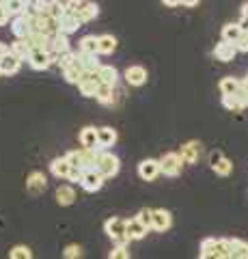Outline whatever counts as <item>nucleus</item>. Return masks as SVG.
<instances>
[{"mask_svg":"<svg viewBox=\"0 0 248 259\" xmlns=\"http://www.w3.org/2000/svg\"><path fill=\"white\" fill-rule=\"evenodd\" d=\"M86 76V71L82 69V65H80V61L76 59V63L71 65V67H67L65 71H63V78L67 80L69 84H80L82 82V78Z\"/></svg>","mask_w":248,"mask_h":259,"instance_id":"aec40b11","label":"nucleus"},{"mask_svg":"<svg viewBox=\"0 0 248 259\" xmlns=\"http://www.w3.org/2000/svg\"><path fill=\"white\" fill-rule=\"evenodd\" d=\"M179 158H181L183 164H194V162L201 158V143H199V141H190L186 145H181Z\"/></svg>","mask_w":248,"mask_h":259,"instance_id":"423d86ee","label":"nucleus"},{"mask_svg":"<svg viewBox=\"0 0 248 259\" xmlns=\"http://www.w3.org/2000/svg\"><path fill=\"white\" fill-rule=\"evenodd\" d=\"M242 37V30H239L237 26V22L235 24H227V26H222V41H227V44H237V39Z\"/></svg>","mask_w":248,"mask_h":259,"instance_id":"cd10ccee","label":"nucleus"},{"mask_svg":"<svg viewBox=\"0 0 248 259\" xmlns=\"http://www.w3.org/2000/svg\"><path fill=\"white\" fill-rule=\"evenodd\" d=\"M222 160H225V156H222L220 151H212V153H210V166H212V168H214V166H218Z\"/></svg>","mask_w":248,"mask_h":259,"instance_id":"37998d69","label":"nucleus"},{"mask_svg":"<svg viewBox=\"0 0 248 259\" xmlns=\"http://www.w3.org/2000/svg\"><path fill=\"white\" fill-rule=\"evenodd\" d=\"M5 5H7V9H9V13H11V15H13V13L22 15V13H24V9L28 7V3H24V0H5Z\"/></svg>","mask_w":248,"mask_h":259,"instance_id":"f704fd0d","label":"nucleus"},{"mask_svg":"<svg viewBox=\"0 0 248 259\" xmlns=\"http://www.w3.org/2000/svg\"><path fill=\"white\" fill-rule=\"evenodd\" d=\"M237 54V48L233 44H227V41H220V44H216L214 48V56H216V61H222V63H229V61H233V56Z\"/></svg>","mask_w":248,"mask_h":259,"instance_id":"f3484780","label":"nucleus"},{"mask_svg":"<svg viewBox=\"0 0 248 259\" xmlns=\"http://www.w3.org/2000/svg\"><path fill=\"white\" fill-rule=\"evenodd\" d=\"M147 231L149 229H145L136 218H132V221H127V227H125V233H127V238L130 240H142L147 236Z\"/></svg>","mask_w":248,"mask_h":259,"instance_id":"a878e982","label":"nucleus"},{"mask_svg":"<svg viewBox=\"0 0 248 259\" xmlns=\"http://www.w3.org/2000/svg\"><path fill=\"white\" fill-rule=\"evenodd\" d=\"M97 78H100V82H102V84L115 87V84H117V80H119V74H117V69L113 67V65H102L100 71H97Z\"/></svg>","mask_w":248,"mask_h":259,"instance_id":"b1692460","label":"nucleus"},{"mask_svg":"<svg viewBox=\"0 0 248 259\" xmlns=\"http://www.w3.org/2000/svg\"><path fill=\"white\" fill-rule=\"evenodd\" d=\"M50 171H52V175L61 177V180H67L69 173H71V164L67 162L65 156H63V158H54V160L50 162Z\"/></svg>","mask_w":248,"mask_h":259,"instance_id":"412c9836","label":"nucleus"},{"mask_svg":"<svg viewBox=\"0 0 248 259\" xmlns=\"http://www.w3.org/2000/svg\"><path fill=\"white\" fill-rule=\"evenodd\" d=\"M26 63H28L33 69H37V71H43V69L50 67V65H52L54 61H52L50 52H43V50H33V52L28 54Z\"/></svg>","mask_w":248,"mask_h":259,"instance_id":"0eeeda50","label":"nucleus"},{"mask_svg":"<svg viewBox=\"0 0 248 259\" xmlns=\"http://www.w3.org/2000/svg\"><path fill=\"white\" fill-rule=\"evenodd\" d=\"M95 156L97 151H89V149H74V151H67L65 158L71 164V168H80V171H89V168L95 166Z\"/></svg>","mask_w":248,"mask_h":259,"instance_id":"7ed1b4c3","label":"nucleus"},{"mask_svg":"<svg viewBox=\"0 0 248 259\" xmlns=\"http://www.w3.org/2000/svg\"><path fill=\"white\" fill-rule=\"evenodd\" d=\"M80 177H82V171H80V168H71V173H69L67 180H71V182H80Z\"/></svg>","mask_w":248,"mask_h":259,"instance_id":"c03bdc74","label":"nucleus"},{"mask_svg":"<svg viewBox=\"0 0 248 259\" xmlns=\"http://www.w3.org/2000/svg\"><path fill=\"white\" fill-rule=\"evenodd\" d=\"M237 26H239V30H242V32H248V18H239Z\"/></svg>","mask_w":248,"mask_h":259,"instance_id":"de8ad7c7","label":"nucleus"},{"mask_svg":"<svg viewBox=\"0 0 248 259\" xmlns=\"http://www.w3.org/2000/svg\"><path fill=\"white\" fill-rule=\"evenodd\" d=\"M136 221H138L145 229H151V225H154V209L149 207H142L138 214H136Z\"/></svg>","mask_w":248,"mask_h":259,"instance_id":"2f4dec72","label":"nucleus"},{"mask_svg":"<svg viewBox=\"0 0 248 259\" xmlns=\"http://www.w3.org/2000/svg\"><path fill=\"white\" fill-rule=\"evenodd\" d=\"M181 166H183V162L179 158V153H164L162 158H160V173H164L166 177H177L181 173Z\"/></svg>","mask_w":248,"mask_h":259,"instance_id":"20e7f679","label":"nucleus"},{"mask_svg":"<svg viewBox=\"0 0 248 259\" xmlns=\"http://www.w3.org/2000/svg\"><path fill=\"white\" fill-rule=\"evenodd\" d=\"M235 48H237V52H248V32H242V37L237 39Z\"/></svg>","mask_w":248,"mask_h":259,"instance_id":"79ce46f5","label":"nucleus"},{"mask_svg":"<svg viewBox=\"0 0 248 259\" xmlns=\"http://www.w3.org/2000/svg\"><path fill=\"white\" fill-rule=\"evenodd\" d=\"M113 97H115V87L100 84L97 93H95V100L102 102V104H113Z\"/></svg>","mask_w":248,"mask_h":259,"instance_id":"7c9ffc66","label":"nucleus"},{"mask_svg":"<svg viewBox=\"0 0 248 259\" xmlns=\"http://www.w3.org/2000/svg\"><path fill=\"white\" fill-rule=\"evenodd\" d=\"M222 106H225L227 110H231V112H239L244 108V104L233 95V97H222Z\"/></svg>","mask_w":248,"mask_h":259,"instance_id":"c9c22d12","label":"nucleus"},{"mask_svg":"<svg viewBox=\"0 0 248 259\" xmlns=\"http://www.w3.org/2000/svg\"><path fill=\"white\" fill-rule=\"evenodd\" d=\"M125 82L130 87H142L147 82V69L142 65H132L125 69Z\"/></svg>","mask_w":248,"mask_h":259,"instance_id":"1a4fd4ad","label":"nucleus"},{"mask_svg":"<svg viewBox=\"0 0 248 259\" xmlns=\"http://www.w3.org/2000/svg\"><path fill=\"white\" fill-rule=\"evenodd\" d=\"M80 145H82V149H89V151H100L97 149V130L86 125L80 130Z\"/></svg>","mask_w":248,"mask_h":259,"instance_id":"9b49d317","label":"nucleus"},{"mask_svg":"<svg viewBox=\"0 0 248 259\" xmlns=\"http://www.w3.org/2000/svg\"><path fill=\"white\" fill-rule=\"evenodd\" d=\"M0 76H3V69H0Z\"/></svg>","mask_w":248,"mask_h":259,"instance_id":"8fccbe9b","label":"nucleus"},{"mask_svg":"<svg viewBox=\"0 0 248 259\" xmlns=\"http://www.w3.org/2000/svg\"><path fill=\"white\" fill-rule=\"evenodd\" d=\"M242 18H248V3L242 7Z\"/></svg>","mask_w":248,"mask_h":259,"instance_id":"09e8293b","label":"nucleus"},{"mask_svg":"<svg viewBox=\"0 0 248 259\" xmlns=\"http://www.w3.org/2000/svg\"><path fill=\"white\" fill-rule=\"evenodd\" d=\"M24 41L30 46V50H43V52H50V50H52L50 37L43 35V32H39V30H33L26 39H24Z\"/></svg>","mask_w":248,"mask_h":259,"instance_id":"9d476101","label":"nucleus"},{"mask_svg":"<svg viewBox=\"0 0 248 259\" xmlns=\"http://www.w3.org/2000/svg\"><path fill=\"white\" fill-rule=\"evenodd\" d=\"M9 50H11L13 56H18L20 61H26V59H28V54L33 52V50H30V46L24 41V39H18V41H13V44L9 46Z\"/></svg>","mask_w":248,"mask_h":259,"instance_id":"c85d7f7f","label":"nucleus"},{"mask_svg":"<svg viewBox=\"0 0 248 259\" xmlns=\"http://www.w3.org/2000/svg\"><path fill=\"white\" fill-rule=\"evenodd\" d=\"M95 171H97L104 180H110V177H115L119 173V168H121V162L115 153L110 151H97V156H95Z\"/></svg>","mask_w":248,"mask_h":259,"instance_id":"f257e3e1","label":"nucleus"},{"mask_svg":"<svg viewBox=\"0 0 248 259\" xmlns=\"http://www.w3.org/2000/svg\"><path fill=\"white\" fill-rule=\"evenodd\" d=\"M171 225H173V216L169 209H154V225H151V229L166 231L171 229Z\"/></svg>","mask_w":248,"mask_h":259,"instance_id":"dca6fc26","label":"nucleus"},{"mask_svg":"<svg viewBox=\"0 0 248 259\" xmlns=\"http://www.w3.org/2000/svg\"><path fill=\"white\" fill-rule=\"evenodd\" d=\"M115 143H117V132L113 127H100L97 130V149L100 151H108Z\"/></svg>","mask_w":248,"mask_h":259,"instance_id":"f8f14e48","label":"nucleus"},{"mask_svg":"<svg viewBox=\"0 0 248 259\" xmlns=\"http://www.w3.org/2000/svg\"><path fill=\"white\" fill-rule=\"evenodd\" d=\"M78 61L80 65H82V69L86 71V74H97L100 67H102V63L97 56H89V54H78Z\"/></svg>","mask_w":248,"mask_h":259,"instance_id":"bb28decb","label":"nucleus"},{"mask_svg":"<svg viewBox=\"0 0 248 259\" xmlns=\"http://www.w3.org/2000/svg\"><path fill=\"white\" fill-rule=\"evenodd\" d=\"M199 259H220V257L216 255L214 250H201V255H199Z\"/></svg>","mask_w":248,"mask_h":259,"instance_id":"a18cd8bd","label":"nucleus"},{"mask_svg":"<svg viewBox=\"0 0 248 259\" xmlns=\"http://www.w3.org/2000/svg\"><path fill=\"white\" fill-rule=\"evenodd\" d=\"M108 259H130V250H127V246H115L110 250Z\"/></svg>","mask_w":248,"mask_h":259,"instance_id":"ea45409f","label":"nucleus"},{"mask_svg":"<svg viewBox=\"0 0 248 259\" xmlns=\"http://www.w3.org/2000/svg\"><path fill=\"white\" fill-rule=\"evenodd\" d=\"M65 3H50V9H47V15L54 20H61L63 15H65Z\"/></svg>","mask_w":248,"mask_h":259,"instance_id":"e433bc0d","label":"nucleus"},{"mask_svg":"<svg viewBox=\"0 0 248 259\" xmlns=\"http://www.w3.org/2000/svg\"><path fill=\"white\" fill-rule=\"evenodd\" d=\"M80 54H89V56H97L100 54V44H97V37L95 35H86L80 39Z\"/></svg>","mask_w":248,"mask_h":259,"instance_id":"4be33fe9","label":"nucleus"},{"mask_svg":"<svg viewBox=\"0 0 248 259\" xmlns=\"http://www.w3.org/2000/svg\"><path fill=\"white\" fill-rule=\"evenodd\" d=\"M45 186H47V180H45V175L43 173H39V171H33L28 175V180H26V190L30 194H41L45 190Z\"/></svg>","mask_w":248,"mask_h":259,"instance_id":"4468645a","label":"nucleus"},{"mask_svg":"<svg viewBox=\"0 0 248 259\" xmlns=\"http://www.w3.org/2000/svg\"><path fill=\"white\" fill-rule=\"evenodd\" d=\"M11 50H9V46H7V44H3V41H0V61H3L5 59V56L7 54H9Z\"/></svg>","mask_w":248,"mask_h":259,"instance_id":"49530a36","label":"nucleus"},{"mask_svg":"<svg viewBox=\"0 0 248 259\" xmlns=\"http://www.w3.org/2000/svg\"><path fill=\"white\" fill-rule=\"evenodd\" d=\"M9 259H33V253H30V248H28V246L18 244V246H13V248H11Z\"/></svg>","mask_w":248,"mask_h":259,"instance_id":"473e14b6","label":"nucleus"},{"mask_svg":"<svg viewBox=\"0 0 248 259\" xmlns=\"http://www.w3.org/2000/svg\"><path fill=\"white\" fill-rule=\"evenodd\" d=\"M125 227H127V221H123V218H119V216H113L104 223V231H106V236L113 240L117 246H127L130 238H127V233H125Z\"/></svg>","mask_w":248,"mask_h":259,"instance_id":"f03ea898","label":"nucleus"},{"mask_svg":"<svg viewBox=\"0 0 248 259\" xmlns=\"http://www.w3.org/2000/svg\"><path fill=\"white\" fill-rule=\"evenodd\" d=\"M239 87H242V80L233 78V76H225V78L220 80V84H218L222 97H233V95H237L239 93Z\"/></svg>","mask_w":248,"mask_h":259,"instance_id":"a211bd4d","label":"nucleus"},{"mask_svg":"<svg viewBox=\"0 0 248 259\" xmlns=\"http://www.w3.org/2000/svg\"><path fill=\"white\" fill-rule=\"evenodd\" d=\"M82 26V24L78 22V18L74 13H65L63 18L59 20V32L61 35H65V37H69V35H74V32Z\"/></svg>","mask_w":248,"mask_h":259,"instance_id":"2eb2a0df","label":"nucleus"},{"mask_svg":"<svg viewBox=\"0 0 248 259\" xmlns=\"http://www.w3.org/2000/svg\"><path fill=\"white\" fill-rule=\"evenodd\" d=\"M76 201V190L71 186H59L57 188V203L59 205H71Z\"/></svg>","mask_w":248,"mask_h":259,"instance_id":"393cba45","label":"nucleus"},{"mask_svg":"<svg viewBox=\"0 0 248 259\" xmlns=\"http://www.w3.org/2000/svg\"><path fill=\"white\" fill-rule=\"evenodd\" d=\"M9 20H11V13H9V9H7L5 0H0V26H5Z\"/></svg>","mask_w":248,"mask_h":259,"instance_id":"a19ab883","label":"nucleus"},{"mask_svg":"<svg viewBox=\"0 0 248 259\" xmlns=\"http://www.w3.org/2000/svg\"><path fill=\"white\" fill-rule=\"evenodd\" d=\"M76 59H78L76 52H65V54H61L59 59H57V65H61V69L65 71L67 67H71V65L76 63Z\"/></svg>","mask_w":248,"mask_h":259,"instance_id":"72a5a7b5","label":"nucleus"},{"mask_svg":"<svg viewBox=\"0 0 248 259\" xmlns=\"http://www.w3.org/2000/svg\"><path fill=\"white\" fill-rule=\"evenodd\" d=\"M63 257L65 259H82V248L78 244H69V246H65V250H63Z\"/></svg>","mask_w":248,"mask_h":259,"instance_id":"58836bf2","label":"nucleus"},{"mask_svg":"<svg viewBox=\"0 0 248 259\" xmlns=\"http://www.w3.org/2000/svg\"><path fill=\"white\" fill-rule=\"evenodd\" d=\"M97 44H100V54H113L117 50V39L113 35H100Z\"/></svg>","mask_w":248,"mask_h":259,"instance_id":"c756f323","label":"nucleus"},{"mask_svg":"<svg viewBox=\"0 0 248 259\" xmlns=\"http://www.w3.org/2000/svg\"><path fill=\"white\" fill-rule=\"evenodd\" d=\"M80 186L86 192H97L104 186V177L95 171V168H89V171H82V177H80Z\"/></svg>","mask_w":248,"mask_h":259,"instance_id":"39448f33","label":"nucleus"},{"mask_svg":"<svg viewBox=\"0 0 248 259\" xmlns=\"http://www.w3.org/2000/svg\"><path fill=\"white\" fill-rule=\"evenodd\" d=\"M100 84H102V82H100L97 74H86V76L82 78V82L78 84V89H80V93H82L84 97H95Z\"/></svg>","mask_w":248,"mask_h":259,"instance_id":"ddd939ff","label":"nucleus"},{"mask_svg":"<svg viewBox=\"0 0 248 259\" xmlns=\"http://www.w3.org/2000/svg\"><path fill=\"white\" fill-rule=\"evenodd\" d=\"M138 175H140V180H145V182H154L160 175V160H154V158L142 160L138 164Z\"/></svg>","mask_w":248,"mask_h":259,"instance_id":"6e6552de","label":"nucleus"},{"mask_svg":"<svg viewBox=\"0 0 248 259\" xmlns=\"http://www.w3.org/2000/svg\"><path fill=\"white\" fill-rule=\"evenodd\" d=\"M11 30H13V35L18 39H26L30 32H33V24H30L28 18H22V15H18V18L11 22Z\"/></svg>","mask_w":248,"mask_h":259,"instance_id":"6ab92c4d","label":"nucleus"},{"mask_svg":"<svg viewBox=\"0 0 248 259\" xmlns=\"http://www.w3.org/2000/svg\"><path fill=\"white\" fill-rule=\"evenodd\" d=\"M22 67V61L18 59V56H13L11 52L5 56L3 61H0V69H3V76H13V74H18Z\"/></svg>","mask_w":248,"mask_h":259,"instance_id":"5701e85b","label":"nucleus"},{"mask_svg":"<svg viewBox=\"0 0 248 259\" xmlns=\"http://www.w3.org/2000/svg\"><path fill=\"white\" fill-rule=\"evenodd\" d=\"M212 171H214L216 175H222V177H227V175H229L231 171H233V162H231V160H227V158H225V160H222L218 166H214Z\"/></svg>","mask_w":248,"mask_h":259,"instance_id":"4c0bfd02","label":"nucleus"}]
</instances>
